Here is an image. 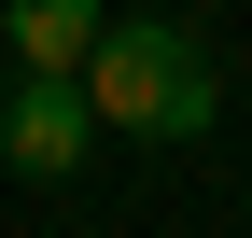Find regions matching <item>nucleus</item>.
Here are the masks:
<instances>
[{"label": "nucleus", "instance_id": "nucleus-1", "mask_svg": "<svg viewBox=\"0 0 252 238\" xmlns=\"http://www.w3.org/2000/svg\"><path fill=\"white\" fill-rule=\"evenodd\" d=\"M84 98H98L112 140H196L210 112H224V70H210L196 28L126 14V28H98V56H84Z\"/></svg>", "mask_w": 252, "mask_h": 238}, {"label": "nucleus", "instance_id": "nucleus-2", "mask_svg": "<svg viewBox=\"0 0 252 238\" xmlns=\"http://www.w3.org/2000/svg\"><path fill=\"white\" fill-rule=\"evenodd\" d=\"M84 140H98V98H84L70 70H14V98H0V154H14L28 182H70Z\"/></svg>", "mask_w": 252, "mask_h": 238}, {"label": "nucleus", "instance_id": "nucleus-3", "mask_svg": "<svg viewBox=\"0 0 252 238\" xmlns=\"http://www.w3.org/2000/svg\"><path fill=\"white\" fill-rule=\"evenodd\" d=\"M98 0H0V42H14V70H70L84 84V56H98Z\"/></svg>", "mask_w": 252, "mask_h": 238}]
</instances>
